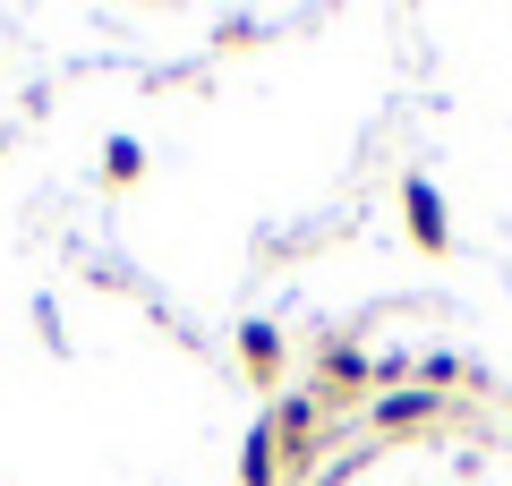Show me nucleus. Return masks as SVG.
I'll return each mask as SVG.
<instances>
[{"label":"nucleus","mask_w":512,"mask_h":486,"mask_svg":"<svg viewBox=\"0 0 512 486\" xmlns=\"http://www.w3.org/2000/svg\"><path fill=\"white\" fill-rule=\"evenodd\" d=\"M410 222H419V231H427V239H436V231H444V214H436V197H427V188H419V197H410Z\"/></svg>","instance_id":"1"}]
</instances>
